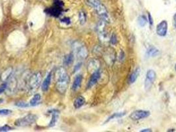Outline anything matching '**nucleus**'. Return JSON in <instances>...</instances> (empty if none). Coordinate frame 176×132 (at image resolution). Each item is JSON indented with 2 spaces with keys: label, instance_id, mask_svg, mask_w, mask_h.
<instances>
[{
  "label": "nucleus",
  "instance_id": "8",
  "mask_svg": "<svg viewBox=\"0 0 176 132\" xmlns=\"http://www.w3.org/2000/svg\"><path fill=\"white\" fill-rule=\"evenodd\" d=\"M168 22L166 20H162L156 27V33L160 36H165L168 32Z\"/></svg>",
  "mask_w": 176,
  "mask_h": 132
},
{
  "label": "nucleus",
  "instance_id": "30",
  "mask_svg": "<svg viewBox=\"0 0 176 132\" xmlns=\"http://www.w3.org/2000/svg\"><path fill=\"white\" fill-rule=\"evenodd\" d=\"M148 21H149V23L151 26L153 25V19L152 18V16H151L150 13H148Z\"/></svg>",
  "mask_w": 176,
  "mask_h": 132
},
{
  "label": "nucleus",
  "instance_id": "34",
  "mask_svg": "<svg viewBox=\"0 0 176 132\" xmlns=\"http://www.w3.org/2000/svg\"><path fill=\"white\" fill-rule=\"evenodd\" d=\"M3 102V99L0 98V104H1V103H2V102Z\"/></svg>",
  "mask_w": 176,
  "mask_h": 132
},
{
  "label": "nucleus",
  "instance_id": "7",
  "mask_svg": "<svg viewBox=\"0 0 176 132\" xmlns=\"http://www.w3.org/2000/svg\"><path fill=\"white\" fill-rule=\"evenodd\" d=\"M150 114V112L147 110H137L132 112V114L130 115V118L132 120H139V119L147 118L149 116Z\"/></svg>",
  "mask_w": 176,
  "mask_h": 132
},
{
  "label": "nucleus",
  "instance_id": "29",
  "mask_svg": "<svg viewBox=\"0 0 176 132\" xmlns=\"http://www.w3.org/2000/svg\"><path fill=\"white\" fill-rule=\"evenodd\" d=\"M111 43L113 45H115L117 43V38H116V35H113L111 37Z\"/></svg>",
  "mask_w": 176,
  "mask_h": 132
},
{
  "label": "nucleus",
  "instance_id": "23",
  "mask_svg": "<svg viewBox=\"0 0 176 132\" xmlns=\"http://www.w3.org/2000/svg\"><path fill=\"white\" fill-rule=\"evenodd\" d=\"M138 23L141 27H144L147 23V19L144 15H141L138 18Z\"/></svg>",
  "mask_w": 176,
  "mask_h": 132
},
{
  "label": "nucleus",
  "instance_id": "31",
  "mask_svg": "<svg viewBox=\"0 0 176 132\" xmlns=\"http://www.w3.org/2000/svg\"><path fill=\"white\" fill-rule=\"evenodd\" d=\"M62 21L63 23H66V25H69V24L70 23V20L69 18H64V19L62 20Z\"/></svg>",
  "mask_w": 176,
  "mask_h": 132
},
{
  "label": "nucleus",
  "instance_id": "13",
  "mask_svg": "<svg viewBox=\"0 0 176 132\" xmlns=\"http://www.w3.org/2000/svg\"><path fill=\"white\" fill-rule=\"evenodd\" d=\"M82 76L81 75H79L75 77V79L72 85V90L73 91H76L80 87L81 83H82Z\"/></svg>",
  "mask_w": 176,
  "mask_h": 132
},
{
  "label": "nucleus",
  "instance_id": "25",
  "mask_svg": "<svg viewBox=\"0 0 176 132\" xmlns=\"http://www.w3.org/2000/svg\"><path fill=\"white\" fill-rule=\"evenodd\" d=\"M12 113V111L8 109H2L0 110V116H8Z\"/></svg>",
  "mask_w": 176,
  "mask_h": 132
},
{
  "label": "nucleus",
  "instance_id": "22",
  "mask_svg": "<svg viewBox=\"0 0 176 132\" xmlns=\"http://www.w3.org/2000/svg\"><path fill=\"white\" fill-rule=\"evenodd\" d=\"M124 115H125V112H119V113L113 114L112 116H111L108 118L107 122L110 121V120H111V119H115V118H121V117L124 116Z\"/></svg>",
  "mask_w": 176,
  "mask_h": 132
},
{
  "label": "nucleus",
  "instance_id": "2",
  "mask_svg": "<svg viewBox=\"0 0 176 132\" xmlns=\"http://www.w3.org/2000/svg\"><path fill=\"white\" fill-rule=\"evenodd\" d=\"M72 49L74 55L78 60H83L87 56L88 52L86 47L80 42H75L72 45Z\"/></svg>",
  "mask_w": 176,
  "mask_h": 132
},
{
  "label": "nucleus",
  "instance_id": "12",
  "mask_svg": "<svg viewBox=\"0 0 176 132\" xmlns=\"http://www.w3.org/2000/svg\"><path fill=\"white\" fill-rule=\"evenodd\" d=\"M51 79H52V73H49L44 79L43 84H42V90L44 92L47 91L49 88V86L50 85V82H51Z\"/></svg>",
  "mask_w": 176,
  "mask_h": 132
},
{
  "label": "nucleus",
  "instance_id": "24",
  "mask_svg": "<svg viewBox=\"0 0 176 132\" xmlns=\"http://www.w3.org/2000/svg\"><path fill=\"white\" fill-rule=\"evenodd\" d=\"M87 3L89 5H91V7H93V8L95 7L97 5H99L101 3L100 0H86Z\"/></svg>",
  "mask_w": 176,
  "mask_h": 132
},
{
  "label": "nucleus",
  "instance_id": "4",
  "mask_svg": "<svg viewBox=\"0 0 176 132\" xmlns=\"http://www.w3.org/2000/svg\"><path fill=\"white\" fill-rule=\"evenodd\" d=\"M42 81V74L41 72H36L33 74L28 79V87L31 91H34L40 86Z\"/></svg>",
  "mask_w": 176,
  "mask_h": 132
},
{
  "label": "nucleus",
  "instance_id": "14",
  "mask_svg": "<svg viewBox=\"0 0 176 132\" xmlns=\"http://www.w3.org/2000/svg\"><path fill=\"white\" fill-rule=\"evenodd\" d=\"M159 53H160V52L154 46H150L146 51V55L149 57L157 56Z\"/></svg>",
  "mask_w": 176,
  "mask_h": 132
},
{
  "label": "nucleus",
  "instance_id": "1",
  "mask_svg": "<svg viewBox=\"0 0 176 132\" xmlns=\"http://www.w3.org/2000/svg\"><path fill=\"white\" fill-rule=\"evenodd\" d=\"M56 86L60 93H64L69 84V76L66 69L62 67L58 68L56 71Z\"/></svg>",
  "mask_w": 176,
  "mask_h": 132
},
{
  "label": "nucleus",
  "instance_id": "11",
  "mask_svg": "<svg viewBox=\"0 0 176 132\" xmlns=\"http://www.w3.org/2000/svg\"><path fill=\"white\" fill-rule=\"evenodd\" d=\"M9 83H7L6 89L7 90V92L9 93H14L16 87H17V81H16V79L13 77L9 79Z\"/></svg>",
  "mask_w": 176,
  "mask_h": 132
},
{
  "label": "nucleus",
  "instance_id": "20",
  "mask_svg": "<svg viewBox=\"0 0 176 132\" xmlns=\"http://www.w3.org/2000/svg\"><path fill=\"white\" fill-rule=\"evenodd\" d=\"M41 96L39 94H36L34 95L32 99L30 101V105L31 106H35L39 102V101H41Z\"/></svg>",
  "mask_w": 176,
  "mask_h": 132
},
{
  "label": "nucleus",
  "instance_id": "27",
  "mask_svg": "<svg viewBox=\"0 0 176 132\" xmlns=\"http://www.w3.org/2000/svg\"><path fill=\"white\" fill-rule=\"evenodd\" d=\"M11 128L10 126H9L8 125H5V126H2V127H0V131L1 132H4V131H8L11 130Z\"/></svg>",
  "mask_w": 176,
  "mask_h": 132
},
{
  "label": "nucleus",
  "instance_id": "21",
  "mask_svg": "<svg viewBox=\"0 0 176 132\" xmlns=\"http://www.w3.org/2000/svg\"><path fill=\"white\" fill-rule=\"evenodd\" d=\"M79 21L81 25H84L86 22V15L83 11H80L79 13Z\"/></svg>",
  "mask_w": 176,
  "mask_h": 132
},
{
  "label": "nucleus",
  "instance_id": "9",
  "mask_svg": "<svg viewBox=\"0 0 176 132\" xmlns=\"http://www.w3.org/2000/svg\"><path fill=\"white\" fill-rule=\"evenodd\" d=\"M99 66H100V63L97 60H95V59L91 60L89 61L87 65L88 71L93 73L99 70Z\"/></svg>",
  "mask_w": 176,
  "mask_h": 132
},
{
  "label": "nucleus",
  "instance_id": "33",
  "mask_svg": "<svg viewBox=\"0 0 176 132\" xmlns=\"http://www.w3.org/2000/svg\"><path fill=\"white\" fill-rule=\"evenodd\" d=\"M145 131L150 132V131H152V130H151L150 129H142V130L140 131V132H145Z\"/></svg>",
  "mask_w": 176,
  "mask_h": 132
},
{
  "label": "nucleus",
  "instance_id": "5",
  "mask_svg": "<svg viewBox=\"0 0 176 132\" xmlns=\"http://www.w3.org/2000/svg\"><path fill=\"white\" fill-rule=\"evenodd\" d=\"M46 13L50 15L58 17L63 11V2L60 0H54L52 7L46 10Z\"/></svg>",
  "mask_w": 176,
  "mask_h": 132
},
{
  "label": "nucleus",
  "instance_id": "19",
  "mask_svg": "<svg viewBox=\"0 0 176 132\" xmlns=\"http://www.w3.org/2000/svg\"><path fill=\"white\" fill-rule=\"evenodd\" d=\"M74 59V55L73 53H70L68 55H66L64 58V63L66 65H69L71 63H73Z\"/></svg>",
  "mask_w": 176,
  "mask_h": 132
},
{
  "label": "nucleus",
  "instance_id": "15",
  "mask_svg": "<svg viewBox=\"0 0 176 132\" xmlns=\"http://www.w3.org/2000/svg\"><path fill=\"white\" fill-rule=\"evenodd\" d=\"M140 75V68H138L132 73L130 77H129V82L130 83H134L136 81L138 75Z\"/></svg>",
  "mask_w": 176,
  "mask_h": 132
},
{
  "label": "nucleus",
  "instance_id": "3",
  "mask_svg": "<svg viewBox=\"0 0 176 132\" xmlns=\"http://www.w3.org/2000/svg\"><path fill=\"white\" fill-rule=\"evenodd\" d=\"M37 116L35 114H28L25 116L17 119L15 122V125L17 127H26L35 122Z\"/></svg>",
  "mask_w": 176,
  "mask_h": 132
},
{
  "label": "nucleus",
  "instance_id": "16",
  "mask_svg": "<svg viewBox=\"0 0 176 132\" xmlns=\"http://www.w3.org/2000/svg\"><path fill=\"white\" fill-rule=\"evenodd\" d=\"M58 112L56 110H54L52 112V118L50 119V122L49 123V126L50 127H54L56 124L57 121L58 119Z\"/></svg>",
  "mask_w": 176,
  "mask_h": 132
},
{
  "label": "nucleus",
  "instance_id": "28",
  "mask_svg": "<svg viewBox=\"0 0 176 132\" xmlns=\"http://www.w3.org/2000/svg\"><path fill=\"white\" fill-rule=\"evenodd\" d=\"M7 89V83H4L2 84L1 86H0V94H2V93L4 92L5 89Z\"/></svg>",
  "mask_w": 176,
  "mask_h": 132
},
{
  "label": "nucleus",
  "instance_id": "32",
  "mask_svg": "<svg viewBox=\"0 0 176 132\" xmlns=\"http://www.w3.org/2000/svg\"><path fill=\"white\" fill-rule=\"evenodd\" d=\"M173 25L175 28H176V13L173 16Z\"/></svg>",
  "mask_w": 176,
  "mask_h": 132
},
{
  "label": "nucleus",
  "instance_id": "35",
  "mask_svg": "<svg viewBox=\"0 0 176 132\" xmlns=\"http://www.w3.org/2000/svg\"><path fill=\"white\" fill-rule=\"evenodd\" d=\"M175 71H176V64H175Z\"/></svg>",
  "mask_w": 176,
  "mask_h": 132
},
{
  "label": "nucleus",
  "instance_id": "18",
  "mask_svg": "<svg viewBox=\"0 0 176 132\" xmlns=\"http://www.w3.org/2000/svg\"><path fill=\"white\" fill-rule=\"evenodd\" d=\"M11 73H12V68H8L6 71L2 73V76H1L2 81H6L7 80L9 79L11 76Z\"/></svg>",
  "mask_w": 176,
  "mask_h": 132
},
{
  "label": "nucleus",
  "instance_id": "17",
  "mask_svg": "<svg viewBox=\"0 0 176 132\" xmlns=\"http://www.w3.org/2000/svg\"><path fill=\"white\" fill-rule=\"evenodd\" d=\"M85 103V98L83 96H78L75 99L74 102V106L75 108H80Z\"/></svg>",
  "mask_w": 176,
  "mask_h": 132
},
{
  "label": "nucleus",
  "instance_id": "10",
  "mask_svg": "<svg viewBox=\"0 0 176 132\" xmlns=\"http://www.w3.org/2000/svg\"><path fill=\"white\" fill-rule=\"evenodd\" d=\"M99 78H100V72H99V70L93 73L91 77H90V80L88 81L87 88H91L93 85H95L99 79Z\"/></svg>",
  "mask_w": 176,
  "mask_h": 132
},
{
  "label": "nucleus",
  "instance_id": "26",
  "mask_svg": "<svg viewBox=\"0 0 176 132\" xmlns=\"http://www.w3.org/2000/svg\"><path fill=\"white\" fill-rule=\"evenodd\" d=\"M15 105L18 107H21V108H26V107H28L30 104H28V103L23 102V101H19V102H16Z\"/></svg>",
  "mask_w": 176,
  "mask_h": 132
},
{
  "label": "nucleus",
  "instance_id": "6",
  "mask_svg": "<svg viewBox=\"0 0 176 132\" xmlns=\"http://www.w3.org/2000/svg\"><path fill=\"white\" fill-rule=\"evenodd\" d=\"M156 74L154 70L150 69L147 71L144 81V88L146 91L150 89L152 85L154 83V81L156 79Z\"/></svg>",
  "mask_w": 176,
  "mask_h": 132
}]
</instances>
